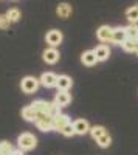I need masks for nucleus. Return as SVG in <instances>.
Here are the masks:
<instances>
[{
  "mask_svg": "<svg viewBox=\"0 0 138 155\" xmlns=\"http://www.w3.org/2000/svg\"><path fill=\"white\" fill-rule=\"evenodd\" d=\"M20 11L17 9V8H11V9H8L6 11V17L9 19V22L11 23H16V22H19V19H20Z\"/></svg>",
  "mask_w": 138,
  "mask_h": 155,
  "instance_id": "obj_21",
  "label": "nucleus"
},
{
  "mask_svg": "<svg viewBox=\"0 0 138 155\" xmlns=\"http://www.w3.org/2000/svg\"><path fill=\"white\" fill-rule=\"evenodd\" d=\"M30 106H31L37 113H45V115H48V112H50V102H48V101H44V99H37V101L31 102Z\"/></svg>",
  "mask_w": 138,
  "mask_h": 155,
  "instance_id": "obj_13",
  "label": "nucleus"
},
{
  "mask_svg": "<svg viewBox=\"0 0 138 155\" xmlns=\"http://www.w3.org/2000/svg\"><path fill=\"white\" fill-rule=\"evenodd\" d=\"M95 54H96V59H98V62H104V61H107L109 59V56H110V50H109V47L107 45H98L95 50Z\"/></svg>",
  "mask_w": 138,
  "mask_h": 155,
  "instance_id": "obj_12",
  "label": "nucleus"
},
{
  "mask_svg": "<svg viewBox=\"0 0 138 155\" xmlns=\"http://www.w3.org/2000/svg\"><path fill=\"white\" fill-rule=\"evenodd\" d=\"M42 58H44V61H45L47 64L53 65V64H56V62L59 61L61 54H59V51H58L56 48L50 47V48H47V50L44 51V53H42Z\"/></svg>",
  "mask_w": 138,
  "mask_h": 155,
  "instance_id": "obj_8",
  "label": "nucleus"
},
{
  "mask_svg": "<svg viewBox=\"0 0 138 155\" xmlns=\"http://www.w3.org/2000/svg\"><path fill=\"white\" fill-rule=\"evenodd\" d=\"M71 12H73V8L68 3H59L56 8V14L59 16V19H68L71 16Z\"/></svg>",
  "mask_w": 138,
  "mask_h": 155,
  "instance_id": "obj_14",
  "label": "nucleus"
},
{
  "mask_svg": "<svg viewBox=\"0 0 138 155\" xmlns=\"http://www.w3.org/2000/svg\"><path fill=\"white\" fill-rule=\"evenodd\" d=\"M61 134L64 135V137H73V135H76V134H74V127H73V123L70 121L68 124H65L64 127L61 129Z\"/></svg>",
  "mask_w": 138,
  "mask_h": 155,
  "instance_id": "obj_25",
  "label": "nucleus"
},
{
  "mask_svg": "<svg viewBox=\"0 0 138 155\" xmlns=\"http://www.w3.org/2000/svg\"><path fill=\"white\" fill-rule=\"evenodd\" d=\"M73 127L76 135H85L87 132H90V124L87 120H76L73 123Z\"/></svg>",
  "mask_w": 138,
  "mask_h": 155,
  "instance_id": "obj_10",
  "label": "nucleus"
},
{
  "mask_svg": "<svg viewBox=\"0 0 138 155\" xmlns=\"http://www.w3.org/2000/svg\"><path fill=\"white\" fill-rule=\"evenodd\" d=\"M12 152H14V147H12L11 143H8V141L0 143V155H11Z\"/></svg>",
  "mask_w": 138,
  "mask_h": 155,
  "instance_id": "obj_23",
  "label": "nucleus"
},
{
  "mask_svg": "<svg viewBox=\"0 0 138 155\" xmlns=\"http://www.w3.org/2000/svg\"><path fill=\"white\" fill-rule=\"evenodd\" d=\"M133 53L138 56V42H136V47H135V50H133Z\"/></svg>",
  "mask_w": 138,
  "mask_h": 155,
  "instance_id": "obj_29",
  "label": "nucleus"
},
{
  "mask_svg": "<svg viewBox=\"0 0 138 155\" xmlns=\"http://www.w3.org/2000/svg\"><path fill=\"white\" fill-rule=\"evenodd\" d=\"M11 155H23V150H20V149H14V152H12Z\"/></svg>",
  "mask_w": 138,
  "mask_h": 155,
  "instance_id": "obj_28",
  "label": "nucleus"
},
{
  "mask_svg": "<svg viewBox=\"0 0 138 155\" xmlns=\"http://www.w3.org/2000/svg\"><path fill=\"white\" fill-rule=\"evenodd\" d=\"M136 42H138V41H135V39H129V37H127L126 41L123 42L121 47H123L124 51H127V53H133V50H135V47H136Z\"/></svg>",
  "mask_w": 138,
  "mask_h": 155,
  "instance_id": "obj_22",
  "label": "nucleus"
},
{
  "mask_svg": "<svg viewBox=\"0 0 138 155\" xmlns=\"http://www.w3.org/2000/svg\"><path fill=\"white\" fill-rule=\"evenodd\" d=\"M37 129L41 132H50L53 130V116L50 115H45V113H39L37 115V120L34 121Z\"/></svg>",
  "mask_w": 138,
  "mask_h": 155,
  "instance_id": "obj_3",
  "label": "nucleus"
},
{
  "mask_svg": "<svg viewBox=\"0 0 138 155\" xmlns=\"http://www.w3.org/2000/svg\"><path fill=\"white\" fill-rule=\"evenodd\" d=\"M9 25H11V22L6 17V14H0V30H8Z\"/></svg>",
  "mask_w": 138,
  "mask_h": 155,
  "instance_id": "obj_27",
  "label": "nucleus"
},
{
  "mask_svg": "<svg viewBox=\"0 0 138 155\" xmlns=\"http://www.w3.org/2000/svg\"><path fill=\"white\" fill-rule=\"evenodd\" d=\"M41 82L39 79H36L34 76H25L22 82H20V87H22V92H25L27 95H31V93H36L37 88H39Z\"/></svg>",
  "mask_w": 138,
  "mask_h": 155,
  "instance_id": "obj_2",
  "label": "nucleus"
},
{
  "mask_svg": "<svg viewBox=\"0 0 138 155\" xmlns=\"http://www.w3.org/2000/svg\"><path fill=\"white\" fill-rule=\"evenodd\" d=\"M96 143H98L99 147H109V146L112 144V138H110L109 134H106V135H103V137H99V138L96 140Z\"/></svg>",
  "mask_w": 138,
  "mask_h": 155,
  "instance_id": "obj_24",
  "label": "nucleus"
},
{
  "mask_svg": "<svg viewBox=\"0 0 138 155\" xmlns=\"http://www.w3.org/2000/svg\"><path fill=\"white\" fill-rule=\"evenodd\" d=\"M127 39V34H126V28H113V34H112V44L115 45H123V42Z\"/></svg>",
  "mask_w": 138,
  "mask_h": 155,
  "instance_id": "obj_9",
  "label": "nucleus"
},
{
  "mask_svg": "<svg viewBox=\"0 0 138 155\" xmlns=\"http://www.w3.org/2000/svg\"><path fill=\"white\" fill-rule=\"evenodd\" d=\"M54 102L59 107H65L71 102V95L68 93V90H58V93L54 96Z\"/></svg>",
  "mask_w": 138,
  "mask_h": 155,
  "instance_id": "obj_6",
  "label": "nucleus"
},
{
  "mask_svg": "<svg viewBox=\"0 0 138 155\" xmlns=\"http://www.w3.org/2000/svg\"><path fill=\"white\" fill-rule=\"evenodd\" d=\"M70 123V118L67 115H64V113H59L58 116H54L53 118V129L54 130H59L61 132V129L64 127L65 124H68Z\"/></svg>",
  "mask_w": 138,
  "mask_h": 155,
  "instance_id": "obj_15",
  "label": "nucleus"
},
{
  "mask_svg": "<svg viewBox=\"0 0 138 155\" xmlns=\"http://www.w3.org/2000/svg\"><path fill=\"white\" fill-rule=\"evenodd\" d=\"M37 115H39V113H37L31 106H27L22 110V118H25L27 121H31V123H34L37 120Z\"/></svg>",
  "mask_w": 138,
  "mask_h": 155,
  "instance_id": "obj_17",
  "label": "nucleus"
},
{
  "mask_svg": "<svg viewBox=\"0 0 138 155\" xmlns=\"http://www.w3.org/2000/svg\"><path fill=\"white\" fill-rule=\"evenodd\" d=\"M112 34H113V28H110L109 25H103L96 31V37L101 42H112Z\"/></svg>",
  "mask_w": 138,
  "mask_h": 155,
  "instance_id": "obj_7",
  "label": "nucleus"
},
{
  "mask_svg": "<svg viewBox=\"0 0 138 155\" xmlns=\"http://www.w3.org/2000/svg\"><path fill=\"white\" fill-rule=\"evenodd\" d=\"M36 144H37V138L30 132H25V134L19 135V138H17V146L20 150H33L36 147Z\"/></svg>",
  "mask_w": 138,
  "mask_h": 155,
  "instance_id": "obj_1",
  "label": "nucleus"
},
{
  "mask_svg": "<svg viewBox=\"0 0 138 155\" xmlns=\"http://www.w3.org/2000/svg\"><path fill=\"white\" fill-rule=\"evenodd\" d=\"M59 113H61V107L56 104V102H50V112H48V115L54 118V116H58Z\"/></svg>",
  "mask_w": 138,
  "mask_h": 155,
  "instance_id": "obj_26",
  "label": "nucleus"
},
{
  "mask_svg": "<svg viewBox=\"0 0 138 155\" xmlns=\"http://www.w3.org/2000/svg\"><path fill=\"white\" fill-rule=\"evenodd\" d=\"M81 62L84 64V65H87V67H93V65H96L98 59H96L95 51H93V50L84 51V53H82V56H81Z\"/></svg>",
  "mask_w": 138,
  "mask_h": 155,
  "instance_id": "obj_11",
  "label": "nucleus"
},
{
  "mask_svg": "<svg viewBox=\"0 0 138 155\" xmlns=\"http://www.w3.org/2000/svg\"><path fill=\"white\" fill-rule=\"evenodd\" d=\"M41 85H44L45 88H51V87H56L58 84V74L51 73V71H47L41 76V79H39Z\"/></svg>",
  "mask_w": 138,
  "mask_h": 155,
  "instance_id": "obj_5",
  "label": "nucleus"
},
{
  "mask_svg": "<svg viewBox=\"0 0 138 155\" xmlns=\"http://www.w3.org/2000/svg\"><path fill=\"white\" fill-rule=\"evenodd\" d=\"M45 41H47V44H48L50 47L56 48L58 45L62 44V41H64V36H62V31H59V30H50V31L47 33V36H45Z\"/></svg>",
  "mask_w": 138,
  "mask_h": 155,
  "instance_id": "obj_4",
  "label": "nucleus"
},
{
  "mask_svg": "<svg viewBox=\"0 0 138 155\" xmlns=\"http://www.w3.org/2000/svg\"><path fill=\"white\" fill-rule=\"evenodd\" d=\"M126 28V34L129 39H135V41H138V25L136 23H130L127 25V27H124Z\"/></svg>",
  "mask_w": 138,
  "mask_h": 155,
  "instance_id": "obj_19",
  "label": "nucleus"
},
{
  "mask_svg": "<svg viewBox=\"0 0 138 155\" xmlns=\"http://www.w3.org/2000/svg\"><path fill=\"white\" fill-rule=\"evenodd\" d=\"M126 19L130 22V23H136L138 22V3L130 6L127 11H126Z\"/></svg>",
  "mask_w": 138,
  "mask_h": 155,
  "instance_id": "obj_18",
  "label": "nucleus"
},
{
  "mask_svg": "<svg viewBox=\"0 0 138 155\" xmlns=\"http://www.w3.org/2000/svg\"><path fill=\"white\" fill-rule=\"evenodd\" d=\"M71 85H73V81H71L70 76H67V74L58 76V84H56L58 90H68Z\"/></svg>",
  "mask_w": 138,
  "mask_h": 155,
  "instance_id": "obj_16",
  "label": "nucleus"
},
{
  "mask_svg": "<svg viewBox=\"0 0 138 155\" xmlns=\"http://www.w3.org/2000/svg\"><path fill=\"white\" fill-rule=\"evenodd\" d=\"M106 134H107V130H106V127H103V126H93V127H90V135L93 137V140H98L99 137H103Z\"/></svg>",
  "mask_w": 138,
  "mask_h": 155,
  "instance_id": "obj_20",
  "label": "nucleus"
}]
</instances>
